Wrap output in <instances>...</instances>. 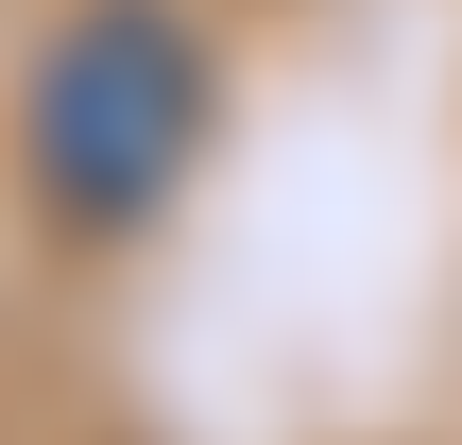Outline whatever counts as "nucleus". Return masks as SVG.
I'll use <instances>...</instances> for the list:
<instances>
[{
    "label": "nucleus",
    "instance_id": "nucleus-1",
    "mask_svg": "<svg viewBox=\"0 0 462 445\" xmlns=\"http://www.w3.org/2000/svg\"><path fill=\"white\" fill-rule=\"evenodd\" d=\"M206 154V17L171 0H69L17 69V189L69 240H137Z\"/></svg>",
    "mask_w": 462,
    "mask_h": 445
}]
</instances>
